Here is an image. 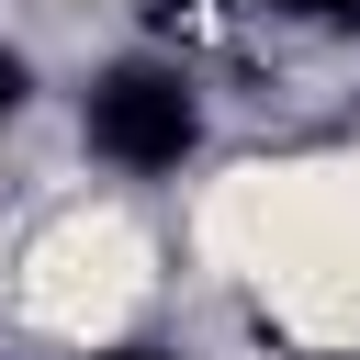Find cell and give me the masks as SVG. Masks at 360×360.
<instances>
[{
  "mask_svg": "<svg viewBox=\"0 0 360 360\" xmlns=\"http://www.w3.org/2000/svg\"><path fill=\"white\" fill-rule=\"evenodd\" d=\"M191 259L281 360H360V135L214 169L191 202Z\"/></svg>",
  "mask_w": 360,
  "mask_h": 360,
  "instance_id": "cell-1",
  "label": "cell"
},
{
  "mask_svg": "<svg viewBox=\"0 0 360 360\" xmlns=\"http://www.w3.org/2000/svg\"><path fill=\"white\" fill-rule=\"evenodd\" d=\"M0 270H11V281H0L11 326H22L34 349H68V360L124 349V338L169 304V248H158L146 202H124V191H68V202H45V214L11 236Z\"/></svg>",
  "mask_w": 360,
  "mask_h": 360,
  "instance_id": "cell-2",
  "label": "cell"
}]
</instances>
